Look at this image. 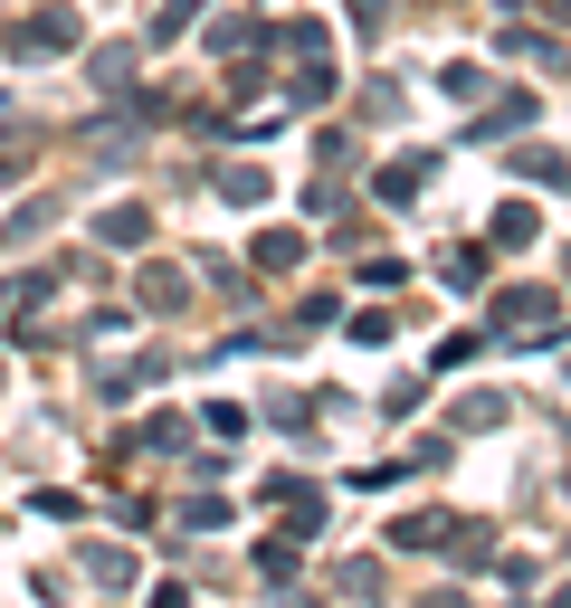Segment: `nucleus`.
<instances>
[{
	"mask_svg": "<svg viewBox=\"0 0 571 608\" xmlns=\"http://www.w3.org/2000/svg\"><path fill=\"white\" fill-rule=\"evenodd\" d=\"M95 229L115 238V248H143V210H105V219H95Z\"/></svg>",
	"mask_w": 571,
	"mask_h": 608,
	"instance_id": "nucleus-1",
	"label": "nucleus"
},
{
	"mask_svg": "<svg viewBox=\"0 0 571 608\" xmlns=\"http://www.w3.org/2000/svg\"><path fill=\"white\" fill-rule=\"evenodd\" d=\"M496 238H505V248H523V238H533V210H523V200H505V210H496Z\"/></svg>",
	"mask_w": 571,
	"mask_h": 608,
	"instance_id": "nucleus-2",
	"label": "nucleus"
}]
</instances>
